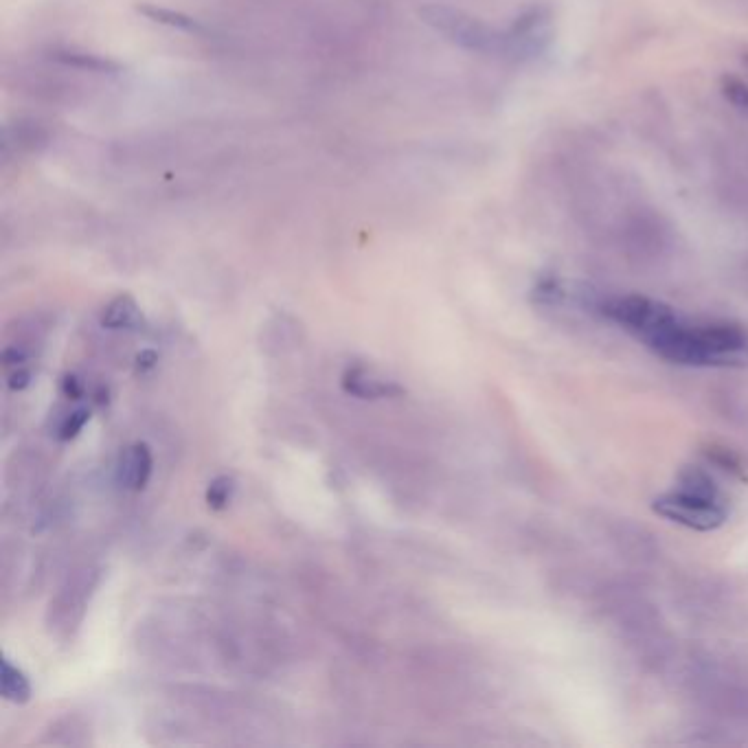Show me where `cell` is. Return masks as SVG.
<instances>
[{"label":"cell","instance_id":"cell-7","mask_svg":"<svg viewBox=\"0 0 748 748\" xmlns=\"http://www.w3.org/2000/svg\"><path fill=\"white\" fill-rule=\"evenodd\" d=\"M51 58L55 62H60L64 66L77 68V71H88V73H101V75H112L121 71V64L104 58V55L82 51V49H55L51 53Z\"/></svg>","mask_w":748,"mask_h":748},{"label":"cell","instance_id":"cell-8","mask_svg":"<svg viewBox=\"0 0 748 748\" xmlns=\"http://www.w3.org/2000/svg\"><path fill=\"white\" fill-rule=\"evenodd\" d=\"M136 11H139V14L145 16L147 20L156 22V25H165V27H172V29L187 31V33H202L204 31L196 18L183 14V11H174V9L158 7V5H139V7H136Z\"/></svg>","mask_w":748,"mask_h":748},{"label":"cell","instance_id":"cell-14","mask_svg":"<svg viewBox=\"0 0 748 748\" xmlns=\"http://www.w3.org/2000/svg\"><path fill=\"white\" fill-rule=\"evenodd\" d=\"M62 389L66 393V398H73V400H79V398H82V393H84L82 382H79L75 376L66 378L64 384H62Z\"/></svg>","mask_w":748,"mask_h":748},{"label":"cell","instance_id":"cell-6","mask_svg":"<svg viewBox=\"0 0 748 748\" xmlns=\"http://www.w3.org/2000/svg\"><path fill=\"white\" fill-rule=\"evenodd\" d=\"M101 325L106 330H139L143 325V314L139 303L130 294H119L101 312Z\"/></svg>","mask_w":748,"mask_h":748},{"label":"cell","instance_id":"cell-2","mask_svg":"<svg viewBox=\"0 0 748 748\" xmlns=\"http://www.w3.org/2000/svg\"><path fill=\"white\" fill-rule=\"evenodd\" d=\"M654 509L667 518L702 531L716 529L724 520V509L716 503L705 479H694L687 490L659 498Z\"/></svg>","mask_w":748,"mask_h":748},{"label":"cell","instance_id":"cell-1","mask_svg":"<svg viewBox=\"0 0 748 748\" xmlns=\"http://www.w3.org/2000/svg\"><path fill=\"white\" fill-rule=\"evenodd\" d=\"M419 16L430 29L461 49L494 55L503 51V29H494L466 11L448 5H428L419 11Z\"/></svg>","mask_w":748,"mask_h":748},{"label":"cell","instance_id":"cell-15","mask_svg":"<svg viewBox=\"0 0 748 748\" xmlns=\"http://www.w3.org/2000/svg\"><path fill=\"white\" fill-rule=\"evenodd\" d=\"M742 60H744V64L748 66V53H744V58H742Z\"/></svg>","mask_w":748,"mask_h":748},{"label":"cell","instance_id":"cell-10","mask_svg":"<svg viewBox=\"0 0 748 748\" xmlns=\"http://www.w3.org/2000/svg\"><path fill=\"white\" fill-rule=\"evenodd\" d=\"M233 494H235V479L233 476H218V479H213L207 487V503L211 509H215V512H220V509H226L231 505L233 501Z\"/></svg>","mask_w":748,"mask_h":748},{"label":"cell","instance_id":"cell-11","mask_svg":"<svg viewBox=\"0 0 748 748\" xmlns=\"http://www.w3.org/2000/svg\"><path fill=\"white\" fill-rule=\"evenodd\" d=\"M720 93L733 108H738L744 115H748V84L742 82L740 77L724 75L720 79Z\"/></svg>","mask_w":748,"mask_h":748},{"label":"cell","instance_id":"cell-5","mask_svg":"<svg viewBox=\"0 0 748 748\" xmlns=\"http://www.w3.org/2000/svg\"><path fill=\"white\" fill-rule=\"evenodd\" d=\"M340 384H343L345 393L354 395V398H360V400L398 398V395L404 393L400 384H395L393 380H387V378H380L371 369L362 367V365L349 367L343 373V380H340Z\"/></svg>","mask_w":748,"mask_h":748},{"label":"cell","instance_id":"cell-3","mask_svg":"<svg viewBox=\"0 0 748 748\" xmlns=\"http://www.w3.org/2000/svg\"><path fill=\"white\" fill-rule=\"evenodd\" d=\"M553 36V11L547 5H531L503 29L501 55L512 60H534L547 51Z\"/></svg>","mask_w":748,"mask_h":748},{"label":"cell","instance_id":"cell-13","mask_svg":"<svg viewBox=\"0 0 748 748\" xmlns=\"http://www.w3.org/2000/svg\"><path fill=\"white\" fill-rule=\"evenodd\" d=\"M29 380H31V373H29L27 369L18 367L16 371H11V373H9L7 387H9L11 391H22V389H27V387H29Z\"/></svg>","mask_w":748,"mask_h":748},{"label":"cell","instance_id":"cell-4","mask_svg":"<svg viewBox=\"0 0 748 748\" xmlns=\"http://www.w3.org/2000/svg\"><path fill=\"white\" fill-rule=\"evenodd\" d=\"M154 470V457L147 444H132L121 452L117 466V481L128 492H141L150 483Z\"/></svg>","mask_w":748,"mask_h":748},{"label":"cell","instance_id":"cell-9","mask_svg":"<svg viewBox=\"0 0 748 748\" xmlns=\"http://www.w3.org/2000/svg\"><path fill=\"white\" fill-rule=\"evenodd\" d=\"M0 691H3L5 700L16 702V705H25L31 698L29 678L7 659L3 661V667H0Z\"/></svg>","mask_w":748,"mask_h":748},{"label":"cell","instance_id":"cell-12","mask_svg":"<svg viewBox=\"0 0 748 748\" xmlns=\"http://www.w3.org/2000/svg\"><path fill=\"white\" fill-rule=\"evenodd\" d=\"M88 419H90V411L84 406H79V408H75V411L66 413L64 419L60 422V426H58V439H62V441L75 439L79 433H82L84 426L88 424Z\"/></svg>","mask_w":748,"mask_h":748}]
</instances>
